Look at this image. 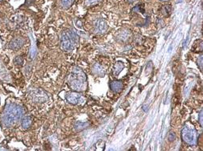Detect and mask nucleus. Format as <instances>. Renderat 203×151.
I'll return each mask as SVG.
<instances>
[{
  "label": "nucleus",
  "mask_w": 203,
  "mask_h": 151,
  "mask_svg": "<svg viewBox=\"0 0 203 151\" xmlns=\"http://www.w3.org/2000/svg\"><path fill=\"white\" fill-rule=\"evenodd\" d=\"M161 1H167V0H161Z\"/></svg>",
  "instance_id": "nucleus-24"
},
{
  "label": "nucleus",
  "mask_w": 203,
  "mask_h": 151,
  "mask_svg": "<svg viewBox=\"0 0 203 151\" xmlns=\"http://www.w3.org/2000/svg\"><path fill=\"white\" fill-rule=\"evenodd\" d=\"M25 43V40L22 37H17L13 39L10 43V48L13 50H18L22 48Z\"/></svg>",
  "instance_id": "nucleus-8"
},
{
  "label": "nucleus",
  "mask_w": 203,
  "mask_h": 151,
  "mask_svg": "<svg viewBox=\"0 0 203 151\" xmlns=\"http://www.w3.org/2000/svg\"><path fill=\"white\" fill-rule=\"evenodd\" d=\"M124 68V63L121 62V61H117L114 65V68H113V74L115 76H118L119 74L120 73L123 69Z\"/></svg>",
  "instance_id": "nucleus-12"
},
{
  "label": "nucleus",
  "mask_w": 203,
  "mask_h": 151,
  "mask_svg": "<svg viewBox=\"0 0 203 151\" xmlns=\"http://www.w3.org/2000/svg\"><path fill=\"white\" fill-rule=\"evenodd\" d=\"M89 123H82V122H77L75 123V128L77 131H81V130L85 129L86 127H89Z\"/></svg>",
  "instance_id": "nucleus-13"
},
{
  "label": "nucleus",
  "mask_w": 203,
  "mask_h": 151,
  "mask_svg": "<svg viewBox=\"0 0 203 151\" xmlns=\"http://www.w3.org/2000/svg\"><path fill=\"white\" fill-rule=\"evenodd\" d=\"M198 66H199L200 69H201V70H202V56H201V57L198 58Z\"/></svg>",
  "instance_id": "nucleus-19"
},
{
  "label": "nucleus",
  "mask_w": 203,
  "mask_h": 151,
  "mask_svg": "<svg viewBox=\"0 0 203 151\" xmlns=\"http://www.w3.org/2000/svg\"><path fill=\"white\" fill-rule=\"evenodd\" d=\"M66 100L68 103H70L71 104H80L82 103L85 101V98L82 96V95L79 94L77 92H69L66 95Z\"/></svg>",
  "instance_id": "nucleus-5"
},
{
  "label": "nucleus",
  "mask_w": 203,
  "mask_h": 151,
  "mask_svg": "<svg viewBox=\"0 0 203 151\" xmlns=\"http://www.w3.org/2000/svg\"><path fill=\"white\" fill-rule=\"evenodd\" d=\"M32 98L38 103H43L48 100V96L41 89H36L32 92Z\"/></svg>",
  "instance_id": "nucleus-6"
},
{
  "label": "nucleus",
  "mask_w": 203,
  "mask_h": 151,
  "mask_svg": "<svg viewBox=\"0 0 203 151\" xmlns=\"http://www.w3.org/2000/svg\"><path fill=\"white\" fill-rule=\"evenodd\" d=\"M0 1H2V0H0Z\"/></svg>",
  "instance_id": "nucleus-25"
},
{
  "label": "nucleus",
  "mask_w": 203,
  "mask_h": 151,
  "mask_svg": "<svg viewBox=\"0 0 203 151\" xmlns=\"http://www.w3.org/2000/svg\"><path fill=\"white\" fill-rule=\"evenodd\" d=\"M135 0H127V2H135Z\"/></svg>",
  "instance_id": "nucleus-23"
},
{
  "label": "nucleus",
  "mask_w": 203,
  "mask_h": 151,
  "mask_svg": "<svg viewBox=\"0 0 203 151\" xmlns=\"http://www.w3.org/2000/svg\"><path fill=\"white\" fill-rule=\"evenodd\" d=\"M87 77L85 72L82 69L78 67L73 68L69 77L68 82L71 88L76 92H82L86 88Z\"/></svg>",
  "instance_id": "nucleus-2"
},
{
  "label": "nucleus",
  "mask_w": 203,
  "mask_h": 151,
  "mask_svg": "<svg viewBox=\"0 0 203 151\" xmlns=\"http://www.w3.org/2000/svg\"><path fill=\"white\" fill-rule=\"evenodd\" d=\"M100 0H85V5L86 6H92L98 3Z\"/></svg>",
  "instance_id": "nucleus-16"
},
{
  "label": "nucleus",
  "mask_w": 203,
  "mask_h": 151,
  "mask_svg": "<svg viewBox=\"0 0 203 151\" xmlns=\"http://www.w3.org/2000/svg\"><path fill=\"white\" fill-rule=\"evenodd\" d=\"M95 32L96 33H104L108 30V25L104 20L101 19H96L94 22Z\"/></svg>",
  "instance_id": "nucleus-7"
},
{
  "label": "nucleus",
  "mask_w": 203,
  "mask_h": 151,
  "mask_svg": "<svg viewBox=\"0 0 203 151\" xmlns=\"http://www.w3.org/2000/svg\"><path fill=\"white\" fill-rule=\"evenodd\" d=\"M172 7L170 5H165L162 8V12L165 16H169L171 13Z\"/></svg>",
  "instance_id": "nucleus-15"
},
{
  "label": "nucleus",
  "mask_w": 203,
  "mask_h": 151,
  "mask_svg": "<svg viewBox=\"0 0 203 151\" xmlns=\"http://www.w3.org/2000/svg\"><path fill=\"white\" fill-rule=\"evenodd\" d=\"M168 139H169L170 142H173V141L175 139V134L172 132V131H170V132L169 133V135H168Z\"/></svg>",
  "instance_id": "nucleus-18"
},
{
  "label": "nucleus",
  "mask_w": 203,
  "mask_h": 151,
  "mask_svg": "<svg viewBox=\"0 0 203 151\" xmlns=\"http://www.w3.org/2000/svg\"><path fill=\"white\" fill-rule=\"evenodd\" d=\"M32 121H33V120H32V118L30 116H26V117H25V118L22 119V123H21L22 129L26 130L28 129V128H30L32 124Z\"/></svg>",
  "instance_id": "nucleus-11"
},
{
  "label": "nucleus",
  "mask_w": 203,
  "mask_h": 151,
  "mask_svg": "<svg viewBox=\"0 0 203 151\" xmlns=\"http://www.w3.org/2000/svg\"><path fill=\"white\" fill-rule=\"evenodd\" d=\"M74 0H61V5L63 8L68 9L73 5Z\"/></svg>",
  "instance_id": "nucleus-14"
},
{
  "label": "nucleus",
  "mask_w": 203,
  "mask_h": 151,
  "mask_svg": "<svg viewBox=\"0 0 203 151\" xmlns=\"http://www.w3.org/2000/svg\"><path fill=\"white\" fill-rule=\"evenodd\" d=\"M24 110L20 105L15 103H10L1 115V123L4 127H11L19 121L23 115Z\"/></svg>",
  "instance_id": "nucleus-1"
},
{
  "label": "nucleus",
  "mask_w": 203,
  "mask_h": 151,
  "mask_svg": "<svg viewBox=\"0 0 203 151\" xmlns=\"http://www.w3.org/2000/svg\"><path fill=\"white\" fill-rule=\"evenodd\" d=\"M202 110H201V111H200V113H199V115H198V118H199V123H200V124H201V126H202V121H203V119H202Z\"/></svg>",
  "instance_id": "nucleus-21"
},
{
  "label": "nucleus",
  "mask_w": 203,
  "mask_h": 151,
  "mask_svg": "<svg viewBox=\"0 0 203 151\" xmlns=\"http://www.w3.org/2000/svg\"><path fill=\"white\" fill-rule=\"evenodd\" d=\"M175 2H177V3H179V2H183V0H175Z\"/></svg>",
  "instance_id": "nucleus-22"
},
{
  "label": "nucleus",
  "mask_w": 203,
  "mask_h": 151,
  "mask_svg": "<svg viewBox=\"0 0 203 151\" xmlns=\"http://www.w3.org/2000/svg\"><path fill=\"white\" fill-rule=\"evenodd\" d=\"M152 69V61H150L148 64V66H147V70H148V72H150Z\"/></svg>",
  "instance_id": "nucleus-20"
},
{
  "label": "nucleus",
  "mask_w": 203,
  "mask_h": 151,
  "mask_svg": "<svg viewBox=\"0 0 203 151\" xmlns=\"http://www.w3.org/2000/svg\"><path fill=\"white\" fill-rule=\"evenodd\" d=\"M182 138L183 142L190 146H195L198 143V133L194 128L185 126L182 130Z\"/></svg>",
  "instance_id": "nucleus-4"
},
{
  "label": "nucleus",
  "mask_w": 203,
  "mask_h": 151,
  "mask_svg": "<svg viewBox=\"0 0 203 151\" xmlns=\"http://www.w3.org/2000/svg\"><path fill=\"white\" fill-rule=\"evenodd\" d=\"M92 70L93 74L96 76H100V77H102L104 76L105 75V70L104 69L103 67L101 66L99 64H94V65L92 66Z\"/></svg>",
  "instance_id": "nucleus-10"
},
{
  "label": "nucleus",
  "mask_w": 203,
  "mask_h": 151,
  "mask_svg": "<svg viewBox=\"0 0 203 151\" xmlns=\"http://www.w3.org/2000/svg\"><path fill=\"white\" fill-rule=\"evenodd\" d=\"M14 62L15 63V65H22L23 64V59L21 57H17L15 60Z\"/></svg>",
  "instance_id": "nucleus-17"
},
{
  "label": "nucleus",
  "mask_w": 203,
  "mask_h": 151,
  "mask_svg": "<svg viewBox=\"0 0 203 151\" xmlns=\"http://www.w3.org/2000/svg\"><path fill=\"white\" fill-rule=\"evenodd\" d=\"M78 36L73 30H68L63 31L61 36V48L65 51H72L77 45Z\"/></svg>",
  "instance_id": "nucleus-3"
},
{
  "label": "nucleus",
  "mask_w": 203,
  "mask_h": 151,
  "mask_svg": "<svg viewBox=\"0 0 203 151\" xmlns=\"http://www.w3.org/2000/svg\"><path fill=\"white\" fill-rule=\"evenodd\" d=\"M110 88L112 89V91L116 92V93H119V92H121V91L123 90V88H124V84H123L121 81H112L111 84H110Z\"/></svg>",
  "instance_id": "nucleus-9"
}]
</instances>
